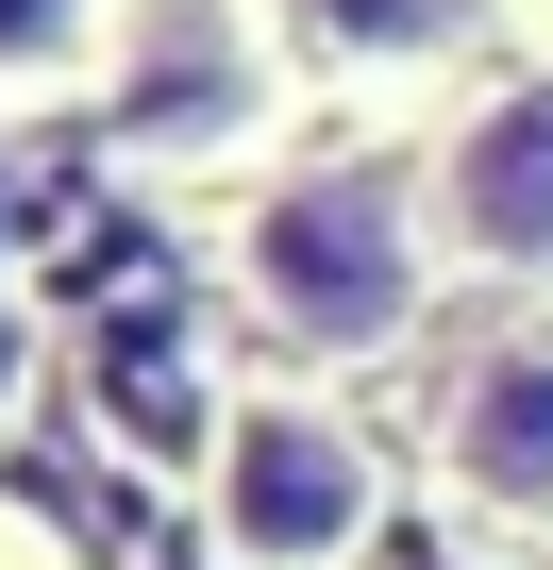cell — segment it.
Returning <instances> with one entry per match:
<instances>
[{"label":"cell","instance_id":"cell-1","mask_svg":"<svg viewBox=\"0 0 553 570\" xmlns=\"http://www.w3.org/2000/svg\"><path fill=\"white\" fill-rule=\"evenodd\" d=\"M218 285H235V320L286 353V370L336 386V370L419 353L453 252H436L419 185H386V168H268V185L218 218Z\"/></svg>","mask_w":553,"mask_h":570},{"label":"cell","instance_id":"cell-2","mask_svg":"<svg viewBox=\"0 0 553 570\" xmlns=\"http://www.w3.org/2000/svg\"><path fill=\"white\" fill-rule=\"evenodd\" d=\"M85 118L151 185H235V168L268 185V135L303 118V35L268 0H118Z\"/></svg>","mask_w":553,"mask_h":570},{"label":"cell","instance_id":"cell-3","mask_svg":"<svg viewBox=\"0 0 553 570\" xmlns=\"http://www.w3.org/2000/svg\"><path fill=\"white\" fill-rule=\"evenodd\" d=\"M386 503H403V470L319 370L218 386V420H201V553L218 570H369Z\"/></svg>","mask_w":553,"mask_h":570},{"label":"cell","instance_id":"cell-4","mask_svg":"<svg viewBox=\"0 0 553 570\" xmlns=\"http://www.w3.org/2000/svg\"><path fill=\"white\" fill-rule=\"evenodd\" d=\"M419 453H436V487H453L470 537L553 553V320H486V336L436 370Z\"/></svg>","mask_w":553,"mask_h":570},{"label":"cell","instance_id":"cell-5","mask_svg":"<svg viewBox=\"0 0 553 570\" xmlns=\"http://www.w3.org/2000/svg\"><path fill=\"white\" fill-rule=\"evenodd\" d=\"M419 218L470 285H553V51L536 68H486L436 151H419Z\"/></svg>","mask_w":553,"mask_h":570},{"label":"cell","instance_id":"cell-6","mask_svg":"<svg viewBox=\"0 0 553 570\" xmlns=\"http://www.w3.org/2000/svg\"><path fill=\"white\" fill-rule=\"evenodd\" d=\"M486 18H503V0H303V51H319L336 85H419V68H453Z\"/></svg>","mask_w":553,"mask_h":570},{"label":"cell","instance_id":"cell-7","mask_svg":"<svg viewBox=\"0 0 553 570\" xmlns=\"http://www.w3.org/2000/svg\"><path fill=\"white\" fill-rule=\"evenodd\" d=\"M118 0H0V101H85Z\"/></svg>","mask_w":553,"mask_h":570},{"label":"cell","instance_id":"cell-8","mask_svg":"<svg viewBox=\"0 0 553 570\" xmlns=\"http://www.w3.org/2000/svg\"><path fill=\"white\" fill-rule=\"evenodd\" d=\"M0 570H51V537H18V520H0Z\"/></svg>","mask_w":553,"mask_h":570},{"label":"cell","instance_id":"cell-9","mask_svg":"<svg viewBox=\"0 0 553 570\" xmlns=\"http://www.w3.org/2000/svg\"><path fill=\"white\" fill-rule=\"evenodd\" d=\"M453 570H470V553H453Z\"/></svg>","mask_w":553,"mask_h":570}]
</instances>
